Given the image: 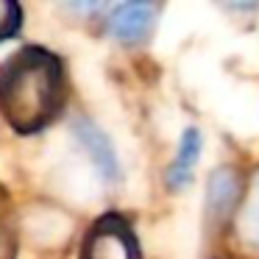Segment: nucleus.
<instances>
[{
	"mask_svg": "<svg viewBox=\"0 0 259 259\" xmlns=\"http://www.w3.org/2000/svg\"><path fill=\"white\" fill-rule=\"evenodd\" d=\"M64 103L59 56L39 45L20 48L0 64V112L20 134H36Z\"/></svg>",
	"mask_w": 259,
	"mask_h": 259,
	"instance_id": "nucleus-1",
	"label": "nucleus"
},
{
	"mask_svg": "<svg viewBox=\"0 0 259 259\" xmlns=\"http://www.w3.org/2000/svg\"><path fill=\"white\" fill-rule=\"evenodd\" d=\"M81 259H140L134 231L125 226L123 218L106 214L90 231Z\"/></svg>",
	"mask_w": 259,
	"mask_h": 259,
	"instance_id": "nucleus-2",
	"label": "nucleus"
},
{
	"mask_svg": "<svg viewBox=\"0 0 259 259\" xmlns=\"http://www.w3.org/2000/svg\"><path fill=\"white\" fill-rule=\"evenodd\" d=\"M153 14H156V9L151 3H123L109 14L106 25L112 36H117L120 42H140L151 31Z\"/></svg>",
	"mask_w": 259,
	"mask_h": 259,
	"instance_id": "nucleus-3",
	"label": "nucleus"
},
{
	"mask_svg": "<svg viewBox=\"0 0 259 259\" xmlns=\"http://www.w3.org/2000/svg\"><path fill=\"white\" fill-rule=\"evenodd\" d=\"M73 134H75V140L87 148V153L92 156V162H95V167L101 170L103 179H106V181H117V176H120L117 156H114L112 142L101 134V128H98L95 123H90L87 117H78L73 123Z\"/></svg>",
	"mask_w": 259,
	"mask_h": 259,
	"instance_id": "nucleus-4",
	"label": "nucleus"
},
{
	"mask_svg": "<svg viewBox=\"0 0 259 259\" xmlns=\"http://www.w3.org/2000/svg\"><path fill=\"white\" fill-rule=\"evenodd\" d=\"M240 198V179L231 167H218L206 184V209L214 220H223Z\"/></svg>",
	"mask_w": 259,
	"mask_h": 259,
	"instance_id": "nucleus-5",
	"label": "nucleus"
},
{
	"mask_svg": "<svg viewBox=\"0 0 259 259\" xmlns=\"http://www.w3.org/2000/svg\"><path fill=\"white\" fill-rule=\"evenodd\" d=\"M198 156H201V131L190 125V128L181 134V142H179V151H176V159H173V164L167 167V176H164L170 190H181V187L190 184L192 167L198 164Z\"/></svg>",
	"mask_w": 259,
	"mask_h": 259,
	"instance_id": "nucleus-6",
	"label": "nucleus"
},
{
	"mask_svg": "<svg viewBox=\"0 0 259 259\" xmlns=\"http://www.w3.org/2000/svg\"><path fill=\"white\" fill-rule=\"evenodd\" d=\"M20 20H23V12L17 3H0V42L17 34Z\"/></svg>",
	"mask_w": 259,
	"mask_h": 259,
	"instance_id": "nucleus-7",
	"label": "nucleus"
}]
</instances>
